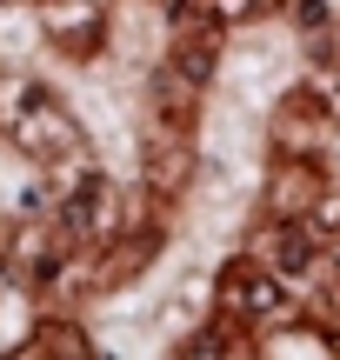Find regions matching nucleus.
I'll return each instance as SVG.
<instances>
[{
	"label": "nucleus",
	"mask_w": 340,
	"mask_h": 360,
	"mask_svg": "<svg viewBox=\"0 0 340 360\" xmlns=\"http://www.w3.org/2000/svg\"><path fill=\"white\" fill-rule=\"evenodd\" d=\"M100 214H107V180L87 174L74 193H67V227H74V233H93V227H100Z\"/></svg>",
	"instance_id": "f03ea898"
},
{
	"label": "nucleus",
	"mask_w": 340,
	"mask_h": 360,
	"mask_svg": "<svg viewBox=\"0 0 340 360\" xmlns=\"http://www.w3.org/2000/svg\"><path fill=\"white\" fill-rule=\"evenodd\" d=\"M221 354H227V334H221V327H207V334H194L174 360H221Z\"/></svg>",
	"instance_id": "20e7f679"
},
{
	"label": "nucleus",
	"mask_w": 340,
	"mask_h": 360,
	"mask_svg": "<svg viewBox=\"0 0 340 360\" xmlns=\"http://www.w3.org/2000/svg\"><path fill=\"white\" fill-rule=\"evenodd\" d=\"M93 360H107V354H93Z\"/></svg>",
	"instance_id": "39448f33"
},
{
	"label": "nucleus",
	"mask_w": 340,
	"mask_h": 360,
	"mask_svg": "<svg viewBox=\"0 0 340 360\" xmlns=\"http://www.w3.org/2000/svg\"><path fill=\"white\" fill-rule=\"evenodd\" d=\"M274 260L280 274H307V233H274Z\"/></svg>",
	"instance_id": "7ed1b4c3"
},
{
	"label": "nucleus",
	"mask_w": 340,
	"mask_h": 360,
	"mask_svg": "<svg viewBox=\"0 0 340 360\" xmlns=\"http://www.w3.org/2000/svg\"><path fill=\"white\" fill-rule=\"evenodd\" d=\"M227 300H234V314H247V321H261V314H274L280 307V287L274 281H261V274H227Z\"/></svg>",
	"instance_id": "f257e3e1"
}]
</instances>
